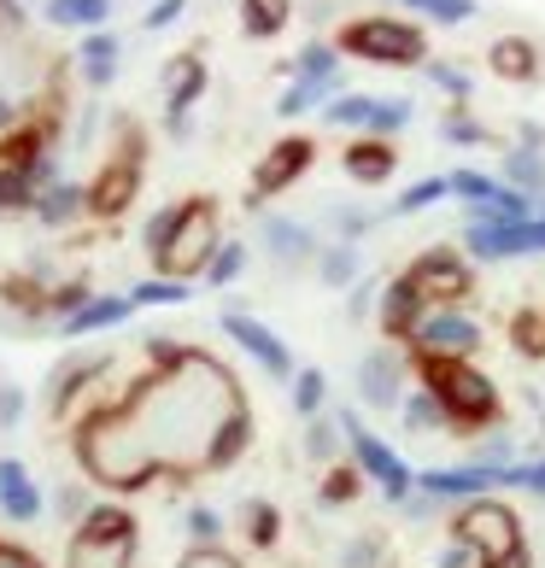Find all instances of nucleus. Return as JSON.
I'll return each instance as SVG.
<instances>
[{
	"label": "nucleus",
	"instance_id": "423d86ee",
	"mask_svg": "<svg viewBox=\"0 0 545 568\" xmlns=\"http://www.w3.org/2000/svg\"><path fill=\"white\" fill-rule=\"evenodd\" d=\"M135 562V521L118 504H94L77 521L71 539V568H130Z\"/></svg>",
	"mask_w": 545,
	"mask_h": 568
},
{
	"label": "nucleus",
	"instance_id": "72a5a7b5",
	"mask_svg": "<svg viewBox=\"0 0 545 568\" xmlns=\"http://www.w3.org/2000/svg\"><path fill=\"white\" fill-rule=\"evenodd\" d=\"M323 405H329V375L323 369H300L293 375V410L311 423V416H323Z\"/></svg>",
	"mask_w": 545,
	"mask_h": 568
},
{
	"label": "nucleus",
	"instance_id": "1a4fd4ad",
	"mask_svg": "<svg viewBox=\"0 0 545 568\" xmlns=\"http://www.w3.org/2000/svg\"><path fill=\"white\" fill-rule=\"evenodd\" d=\"M405 276H411L416 293H423L428 311L464 305L470 293H475V264H470L457 246H428V252H416V258L405 264Z\"/></svg>",
	"mask_w": 545,
	"mask_h": 568
},
{
	"label": "nucleus",
	"instance_id": "13d9d810",
	"mask_svg": "<svg viewBox=\"0 0 545 568\" xmlns=\"http://www.w3.org/2000/svg\"><path fill=\"white\" fill-rule=\"evenodd\" d=\"M59 510H65V516H77V521H82V516L94 510V504L82 498V487H65V493H59Z\"/></svg>",
	"mask_w": 545,
	"mask_h": 568
},
{
	"label": "nucleus",
	"instance_id": "6e6552de",
	"mask_svg": "<svg viewBox=\"0 0 545 568\" xmlns=\"http://www.w3.org/2000/svg\"><path fill=\"white\" fill-rule=\"evenodd\" d=\"M411 357L416 364H470V357L481 352V323L464 317L457 305L446 311H423V323L411 328Z\"/></svg>",
	"mask_w": 545,
	"mask_h": 568
},
{
	"label": "nucleus",
	"instance_id": "7c9ffc66",
	"mask_svg": "<svg viewBox=\"0 0 545 568\" xmlns=\"http://www.w3.org/2000/svg\"><path fill=\"white\" fill-rule=\"evenodd\" d=\"M411 100L405 94H375V118H370V130L364 135H375V141H387V135H400V130H411Z\"/></svg>",
	"mask_w": 545,
	"mask_h": 568
},
{
	"label": "nucleus",
	"instance_id": "39448f33",
	"mask_svg": "<svg viewBox=\"0 0 545 568\" xmlns=\"http://www.w3.org/2000/svg\"><path fill=\"white\" fill-rule=\"evenodd\" d=\"M452 539L470 545L481 562H505V557H516V551H528V545H522L516 510H511V504H498V498H470V504H457Z\"/></svg>",
	"mask_w": 545,
	"mask_h": 568
},
{
	"label": "nucleus",
	"instance_id": "4c0bfd02",
	"mask_svg": "<svg viewBox=\"0 0 545 568\" xmlns=\"http://www.w3.org/2000/svg\"><path fill=\"white\" fill-rule=\"evenodd\" d=\"M446 194H452V200H464V205H481V200H493V194H498V176L452 171V176H446Z\"/></svg>",
	"mask_w": 545,
	"mask_h": 568
},
{
	"label": "nucleus",
	"instance_id": "c85d7f7f",
	"mask_svg": "<svg viewBox=\"0 0 545 568\" xmlns=\"http://www.w3.org/2000/svg\"><path fill=\"white\" fill-rule=\"evenodd\" d=\"M334 89H341V77H334V82H305V77H293L287 94L276 100V112H282V118H300V112H311V106H323V100H334Z\"/></svg>",
	"mask_w": 545,
	"mask_h": 568
},
{
	"label": "nucleus",
	"instance_id": "6ab92c4d",
	"mask_svg": "<svg viewBox=\"0 0 545 568\" xmlns=\"http://www.w3.org/2000/svg\"><path fill=\"white\" fill-rule=\"evenodd\" d=\"M487 65H493V77H505V82H534L539 77V48L528 36H498Z\"/></svg>",
	"mask_w": 545,
	"mask_h": 568
},
{
	"label": "nucleus",
	"instance_id": "680f3d73",
	"mask_svg": "<svg viewBox=\"0 0 545 568\" xmlns=\"http://www.w3.org/2000/svg\"><path fill=\"white\" fill-rule=\"evenodd\" d=\"M0 24H18V7H12V0H0Z\"/></svg>",
	"mask_w": 545,
	"mask_h": 568
},
{
	"label": "nucleus",
	"instance_id": "f03ea898",
	"mask_svg": "<svg viewBox=\"0 0 545 568\" xmlns=\"http://www.w3.org/2000/svg\"><path fill=\"white\" fill-rule=\"evenodd\" d=\"M423 387L434 393V405L446 410V428H493L498 416V387L475 364H416Z\"/></svg>",
	"mask_w": 545,
	"mask_h": 568
},
{
	"label": "nucleus",
	"instance_id": "a878e982",
	"mask_svg": "<svg viewBox=\"0 0 545 568\" xmlns=\"http://www.w3.org/2000/svg\"><path fill=\"white\" fill-rule=\"evenodd\" d=\"M317 276H323L329 287L352 293V287H359V246H352V241H334V246H323V252H317Z\"/></svg>",
	"mask_w": 545,
	"mask_h": 568
},
{
	"label": "nucleus",
	"instance_id": "9b49d317",
	"mask_svg": "<svg viewBox=\"0 0 545 568\" xmlns=\"http://www.w3.org/2000/svg\"><path fill=\"white\" fill-rule=\"evenodd\" d=\"M352 387H359V405L370 410H400L405 405V357L393 346H370L359 364H352Z\"/></svg>",
	"mask_w": 545,
	"mask_h": 568
},
{
	"label": "nucleus",
	"instance_id": "49530a36",
	"mask_svg": "<svg viewBox=\"0 0 545 568\" xmlns=\"http://www.w3.org/2000/svg\"><path fill=\"white\" fill-rule=\"evenodd\" d=\"M511 334H516V346L528 357H545V317L539 311H522V317L511 323Z\"/></svg>",
	"mask_w": 545,
	"mask_h": 568
},
{
	"label": "nucleus",
	"instance_id": "bb28decb",
	"mask_svg": "<svg viewBox=\"0 0 545 568\" xmlns=\"http://www.w3.org/2000/svg\"><path fill=\"white\" fill-rule=\"evenodd\" d=\"M287 0H241V30L246 36H282L287 30Z\"/></svg>",
	"mask_w": 545,
	"mask_h": 568
},
{
	"label": "nucleus",
	"instance_id": "0eeeda50",
	"mask_svg": "<svg viewBox=\"0 0 545 568\" xmlns=\"http://www.w3.org/2000/svg\"><path fill=\"white\" fill-rule=\"evenodd\" d=\"M341 48L359 53V59H370V65H428V41H423V30L405 24V18H387V12L346 24Z\"/></svg>",
	"mask_w": 545,
	"mask_h": 568
},
{
	"label": "nucleus",
	"instance_id": "dca6fc26",
	"mask_svg": "<svg viewBox=\"0 0 545 568\" xmlns=\"http://www.w3.org/2000/svg\"><path fill=\"white\" fill-rule=\"evenodd\" d=\"M135 182H141V159H135V153H123V159H118V164H107V171H100V182L89 187V212H100V217L130 212Z\"/></svg>",
	"mask_w": 545,
	"mask_h": 568
},
{
	"label": "nucleus",
	"instance_id": "de8ad7c7",
	"mask_svg": "<svg viewBox=\"0 0 545 568\" xmlns=\"http://www.w3.org/2000/svg\"><path fill=\"white\" fill-rule=\"evenodd\" d=\"M176 217H182V205H164V212L147 217V252H153V258H159L164 246H171V235H176Z\"/></svg>",
	"mask_w": 545,
	"mask_h": 568
},
{
	"label": "nucleus",
	"instance_id": "a211bd4d",
	"mask_svg": "<svg viewBox=\"0 0 545 568\" xmlns=\"http://www.w3.org/2000/svg\"><path fill=\"white\" fill-rule=\"evenodd\" d=\"M0 510H7V521H36L41 516V493H36V480L18 457H0Z\"/></svg>",
	"mask_w": 545,
	"mask_h": 568
},
{
	"label": "nucleus",
	"instance_id": "6e6d98bb",
	"mask_svg": "<svg viewBox=\"0 0 545 568\" xmlns=\"http://www.w3.org/2000/svg\"><path fill=\"white\" fill-rule=\"evenodd\" d=\"M434 568H481V557L470 551V545H457V539H452L446 551H440V562H434Z\"/></svg>",
	"mask_w": 545,
	"mask_h": 568
},
{
	"label": "nucleus",
	"instance_id": "9d476101",
	"mask_svg": "<svg viewBox=\"0 0 545 568\" xmlns=\"http://www.w3.org/2000/svg\"><path fill=\"white\" fill-rule=\"evenodd\" d=\"M516 487V463H457V469H423L416 493H428L434 504H470V498H498Z\"/></svg>",
	"mask_w": 545,
	"mask_h": 568
},
{
	"label": "nucleus",
	"instance_id": "5fc2aeb1",
	"mask_svg": "<svg viewBox=\"0 0 545 568\" xmlns=\"http://www.w3.org/2000/svg\"><path fill=\"white\" fill-rule=\"evenodd\" d=\"M370 223H375V217H364V212H346V205H341V212H334V229H341V241H359Z\"/></svg>",
	"mask_w": 545,
	"mask_h": 568
},
{
	"label": "nucleus",
	"instance_id": "4d7b16f0",
	"mask_svg": "<svg viewBox=\"0 0 545 568\" xmlns=\"http://www.w3.org/2000/svg\"><path fill=\"white\" fill-rule=\"evenodd\" d=\"M18 416H24V393H18V387H0V428H12Z\"/></svg>",
	"mask_w": 545,
	"mask_h": 568
},
{
	"label": "nucleus",
	"instance_id": "603ef678",
	"mask_svg": "<svg viewBox=\"0 0 545 568\" xmlns=\"http://www.w3.org/2000/svg\"><path fill=\"white\" fill-rule=\"evenodd\" d=\"M516 487H522V493H534V498H545V457L516 463Z\"/></svg>",
	"mask_w": 545,
	"mask_h": 568
},
{
	"label": "nucleus",
	"instance_id": "864d4df0",
	"mask_svg": "<svg viewBox=\"0 0 545 568\" xmlns=\"http://www.w3.org/2000/svg\"><path fill=\"white\" fill-rule=\"evenodd\" d=\"M188 0H153V12H147V30H164V24H176Z\"/></svg>",
	"mask_w": 545,
	"mask_h": 568
},
{
	"label": "nucleus",
	"instance_id": "412c9836",
	"mask_svg": "<svg viewBox=\"0 0 545 568\" xmlns=\"http://www.w3.org/2000/svg\"><path fill=\"white\" fill-rule=\"evenodd\" d=\"M200 89H205V65H200L194 53L176 59V65H171V100H164V112H171V130H182V123H188V106L200 100Z\"/></svg>",
	"mask_w": 545,
	"mask_h": 568
},
{
	"label": "nucleus",
	"instance_id": "aec40b11",
	"mask_svg": "<svg viewBox=\"0 0 545 568\" xmlns=\"http://www.w3.org/2000/svg\"><path fill=\"white\" fill-rule=\"evenodd\" d=\"M498 182H511L516 194H528L545 205V153L539 146H511L505 159H498Z\"/></svg>",
	"mask_w": 545,
	"mask_h": 568
},
{
	"label": "nucleus",
	"instance_id": "2eb2a0df",
	"mask_svg": "<svg viewBox=\"0 0 545 568\" xmlns=\"http://www.w3.org/2000/svg\"><path fill=\"white\" fill-rule=\"evenodd\" d=\"M423 311H428V305H423V293L411 287L405 270H400L393 282H382V305H375V317H382L387 341H411V328L423 323Z\"/></svg>",
	"mask_w": 545,
	"mask_h": 568
},
{
	"label": "nucleus",
	"instance_id": "3c124183",
	"mask_svg": "<svg viewBox=\"0 0 545 568\" xmlns=\"http://www.w3.org/2000/svg\"><path fill=\"white\" fill-rule=\"evenodd\" d=\"M176 568H241V562L229 557L223 545H194V551H188V557H182Z\"/></svg>",
	"mask_w": 545,
	"mask_h": 568
},
{
	"label": "nucleus",
	"instance_id": "cd10ccee",
	"mask_svg": "<svg viewBox=\"0 0 545 568\" xmlns=\"http://www.w3.org/2000/svg\"><path fill=\"white\" fill-rule=\"evenodd\" d=\"M41 200V187L30 176V164H0V212H24Z\"/></svg>",
	"mask_w": 545,
	"mask_h": 568
},
{
	"label": "nucleus",
	"instance_id": "2f4dec72",
	"mask_svg": "<svg viewBox=\"0 0 545 568\" xmlns=\"http://www.w3.org/2000/svg\"><path fill=\"white\" fill-rule=\"evenodd\" d=\"M293 77H305V82H334V77H341V53H334L329 41H311V48L293 53Z\"/></svg>",
	"mask_w": 545,
	"mask_h": 568
},
{
	"label": "nucleus",
	"instance_id": "79ce46f5",
	"mask_svg": "<svg viewBox=\"0 0 545 568\" xmlns=\"http://www.w3.org/2000/svg\"><path fill=\"white\" fill-rule=\"evenodd\" d=\"M241 270H246V246H241V241H223L218 258H212V270H205V282H212V287H229V282L241 276Z\"/></svg>",
	"mask_w": 545,
	"mask_h": 568
},
{
	"label": "nucleus",
	"instance_id": "09e8293b",
	"mask_svg": "<svg viewBox=\"0 0 545 568\" xmlns=\"http://www.w3.org/2000/svg\"><path fill=\"white\" fill-rule=\"evenodd\" d=\"M218 534H223L218 510H205V504H200V510H188V539H194V545H218Z\"/></svg>",
	"mask_w": 545,
	"mask_h": 568
},
{
	"label": "nucleus",
	"instance_id": "393cba45",
	"mask_svg": "<svg viewBox=\"0 0 545 568\" xmlns=\"http://www.w3.org/2000/svg\"><path fill=\"white\" fill-rule=\"evenodd\" d=\"M77 59H82V77L94 82V89H107V82L118 77V36H107V30H94L89 41L77 48Z\"/></svg>",
	"mask_w": 545,
	"mask_h": 568
},
{
	"label": "nucleus",
	"instance_id": "ea45409f",
	"mask_svg": "<svg viewBox=\"0 0 545 568\" xmlns=\"http://www.w3.org/2000/svg\"><path fill=\"white\" fill-rule=\"evenodd\" d=\"M276 534H282V516H276V504L253 498V504H246V539H253V545H276Z\"/></svg>",
	"mask_w": 545,
	"mask_h": 568
},
{
	"label": "nucleus",
	"instance_id": "58836bf2",
	"mask_svg": "<svg viewBox=\"0 0 545 568\" xmlns=\"http://www.w3.org/2000/svg\"><path fill=\"white\" fill-rule=\"evenodd\" d=\"M135 305H188L194 293H188V282H171V276H153V282H141L135 293H130Z\"/></svg>",
	"mask_w": 545,
	"mask_h": 568
},
{
	"label": "nucleus",
	"instance_id": "ddd939ff",
	"mask_svg": "<svg viewBox=\"0 0 545 568\" xmlns=\"http://www.w3.org/2000/svg\"><path fill=\"white\" fill-rule=\"evenodd\" d=\"M311 159H317L311 135H287V141H276V146H270V153L259 159V171H253V194H287V187L311 171Z\"/></svg>",
	"mask_w": 545,
	"mask_h": 568
},
{
	"label": "nucleus",
	"instance_id": "8fccbe9b",
	"mask_svg": "<svg viewBox=\"0 0 545 568\" xmlns=\"http://www.w3.org/2000/svg\"><path fill=\"white\" fill-rule=\"evenodd\" d=\"M375 305H382V282H359V287L346 293V317H352V323H364Z\"/></svg>",
	"mask_w": 545,
	"mask_h": 568
},
{
	"label": "nucleus",
	"instance_id": "f704fd0d",
	"mask_svg": "<svg viewBox=\"0 0 545 568\" xmlns=\"http://www.w3.org/2000/svg\"><path fill=\"white\" fill-rule=\"evenodd\" d=\"M434 200H446V176H423V182H411L405 194L387 205V217H416V212H428Z\"/></svg>",
	"mask_w": 545,
	"mask_h": 568
},
{
	"label": "nucleus",
	"instance_id": "f257e3e1",
	"mask_svg": "<svg viewBox=\"0 0 545 568\" xmlns=\"http://www.w3.org/2000/svg\"><path fill=\"white\" fill-rule=\"evenodd\" d=\"M246 410L235 375L205 352H182L164 375L141 382L118 410L82 428V469L107 487H147L153 475H200L212 469L223 428Z\"/></svg>",
	"mask_w": 545,
	"mask_h": 568
},
{
	"label": "nucleus",
	"instance_id": "473e14b6",
	"mask_svg": "<svg viewBox=\"0 0 545 568\" xmlns=\"http://www.w3.org/2000/svg\"><path fill=\"white\" fill-rule=\"evenodd\" d=\"M100 369H107V357H77V364L59 369V375H53V410H65L71 398L82 393V382H89V375H100Z\"/></svg>",
	"mask_w": 545,
	"mask_h": 568
},
{
	"label": "nucleus",
	"instance_id": "4468645a",
	"mask_svg": "<svg viewBox=\"0 0 545 568\" xmlns=\"http://www.w3.org/2000/svg\"><path fill=\"white\" fill-rule=\"evenodd\" d=\"M259 241H264L270 258L287 264V270H300V264H311V258L323 252L317 235H311V223H300V217H276V212L259 223Z\"/></svg>",
	"mask_w": 545,
	"mask_h": 568
},
{
	"label": "nucleus",
	"instance_id": "052dcab7",
	"mask_svg": "<svg viewBox=\"0 0 545 568\" xmlns=\"http://www.w3.org/2000/svg\"><path fill=\"white\" fill-rule=\"evenodd\" d=\"M481 568H528V551H516V557H505V562H481Z\"/></svg>",
	"mask_w": 545,
	"mask_h": 568
},
{
	"label": "nucleus",
	"instance_id": "e433bc0d",
	"mask_svg": "<svg viewBox=\"0 0 545 568\" xmlns=\"http://www.w3.org/2000/svg\"><path fill=\"white\" fill-rule=\"evenodd\" d=\"M423 77L434 82V89H446V94L457 100V106H470V89H475V77H470L464 65H446V59H428V65H423Z\"/></svg>",
	"mask_w": 545,
	"mask_h": 568
},
{
	"label": "nucleus",
	"instance_id": "c756f323",
	"mask_svg": "<svg viewBox=\"0 0 545 568\" xmlns=\"http://www.w3.org/2000/svg\"><path fill=\"white\" fill-rule=\"evenodd\" d=\"M341 452H346L341 423H334V416H311V423H305V457L311 463H334Z\"/></svg>",
	"mask_w": 545,
	"mask_h": 568
},
{
	"label": "nucleus",
	"instance_id": "bf43d9fd",
	"mask_svg": "<svg viewBox=\"0 0 545 568\" xmlns=\"http://www.w3.org/2000/svg\"><path fill=\"white\" fill-rule=\"evenodd\" d=\"M0 568H36V557L18 551V545H0Z\"/></svg>",
	"mask_w": 545,
	"mask_h": 568
},
{
	"label": "nucleus",
	"instance_id": "f3484780",
	"mask_svg": "<svg viewBox=\"0 0 545 568\" xmlns=\"http://www.w3.org/2000/svg\"><path fill=\"white\" fill-rule=\"evenodd\" d=\"M346 176L359 182V187H382L393 182V171H400V153H393V141H375V135H359L346 146Z\"/></svg>",
	"mask_w": 545,
	"mask_h": 568
},
{
	"label": "nucleus",
	"instance_id": "c03bdc74",
	"mask_svg": "<svg viewBox=\"0 0 545 568\" xmlns=\"http://www.w3.org/2000/svg\"><path fill=\"white\" fill-rule=\"evenodd\" d=\"M359 487H364L359 463H341V469H329V480H323V504H352Z\"/></svg>",
	"mask_w": 545,
	"mask_h": 568
},
{
	"label": "nucleus",
	"instance_id": "b1692460",
	"mask_svg": "<svg viewBox=\"0 0 545 568\" xmlns=\"http://www.w3.org/2000/svg\"><path fill=\"white\" fill-rule=\"evenodd\" d=\"M112 18V0H48V24L59 30H100Z\"/></svg>",
	"mask_w": 545,
	"mask_h": 568
},
{
	"label": "nucleus",
	"instance_id": "5701e85b",
	"mask_svg": "<svg viewBox=\"0 0 545 568\" xmlns=\"http://www.w3.org/2000/svg\"><path fill=\"white\" fill-rule=\"evenodd\" d=\"M130 311H135V300H89L77 317H65V334L82 341V334H94V328H118V323H130Z\"/></svg>",
	"mask_w": 545,
	"mask_h": 568
},
{
	"label": "nucleus",
	"instance_id": "4be33fe9",
	"mask_svg": "<svg viewBox=\"0 0 545 568\" xmlns=\"http://www.w3.org/2000/svg\"><path fill=\"white\" fill-rule=\"evenodd\" d=\"M89 212V187H77V182H53V187H41V200H36V217L41 223H71Z\"/></svg>",
	"mask_w": 545,
	"mask_h": 568
},
{
	"label": "nucleus",
	"instance_id": "e2e57ef3",
	"mask_svg": "<svg viewBox=\"0 0 545 568\" xmlns=\"http://www.w3.org/2000/svg\"><path fill=\"white\" fill-rule=\"evenodd\" d=\"M18 118V106H7V100H0V123H12Z\"/></svg>",
	"mask_w": 545,
	"mask_h": 568
},
{
	"label": "nucleus",
	"instance_id": "a18cd8bd",
	"mask_svg": "<svg viewBox=\"0 0 545 568\" xmlns=\"http://www.w3.org/2000/svg\"><path fill=\"white\" fill-rule=\"evenodd\" d=\"M382 557H387L382 534H359V539H346V551H341L346 568H382Z\"/></svg>",
	"mask_w": 545,
	"mask_h": 568
},
{
	"label": "nucleus",
	"instance_id": "20e7f679",
	"mask_svg": "<svg viewBox=\"0 0 545 568\" xmlns=\"http://www.w3.org/2000/svg\"><path fill=\"white\" fill-rule=\"evenodd\" d=\"M334 423H341V434H346V452H352V463H359V475L375 480L387 504H405V498L416 493V469L387 446L382 434H370V428L359 423V410H334Z\"/></svg>",
	"mask_w": 545,
	"mask_h": 568
},
{
	"label": "nucleus",
	"instance_id": "f8f14e48",
	"mask_svg": "<svg viewBox=\"0 0 545 568\" xmlns=\"http://www.w3.org/2000/svg\"><path fill=\"white\" fill-rule=\"evenodd\" d=\"M223 334H229V341H235L246 357H253L264 375H276V382H293V375H300V369H293V357H287V346L276 341V328H264L259 317H246V311H229Z\"/></svg>",
	"mask_w": 545,
	"mask_h": 568
},
{
	"label": "nucleus",
	"instance_id": "37998d69",
	"mask_svg": "<svg viewBox=\"0 0 545 568\" xmlns=\"http://www.w3.org/2000/svg\"><path fill=\"white\" fill-rule=\"evenodd\" d=\"M440 135L457 141V146H475V141H487V130L470 118V106H446V118H440Z\"/></svg>",
	"mask_w": 545,
	"mask_h": 568
},
{
	"label": "nucleus",
	"instance_id": "a19ab883",
	"mask_svg": "<svg viewBox=\"0 0 545 568\" xmlns=\"http://www.w3.org/2000/svg\"><path fill=\"white\" fill-rule=\"evenodd\" d=\"M405 12H428L440 24H470L475 18V0H400Z\"/></svg>",
	"mask_w": 545,
	"mask_h": 568
},
{
	"label": "nucleus",
	"instance_id": "c9c22d12",
	"mask_svg": "<svg viewBox=\"0 0 545 568\" xmlns=\"http://www.w3.org/2000/svg\"><path fill=\"white\" fill-rule=\"evenodd\" d=\"M405 428H416V434H446V410L434 405L428 387L405 393Z\"/></svg>",
	"mask_w": 545,
	"mask_h": 568
},
{
	"label": "nucleus",
	"instance_id": "7ed1b4c3",
	"mask_svg": "<svg viewBox=\"0 0 545 568\" xmlns=\"http://www.w3.org/2000/svg\"><path fill=\"white\" fill-rule=\"evenodd\" d=\"M218 205L212 200H182V217H176V235L171 246L159 252V276H171V282H188V276H205L218 258Z\"/></svg>",
	"mask_w": 545,
	"mask_h": 568
}]
</instances>
